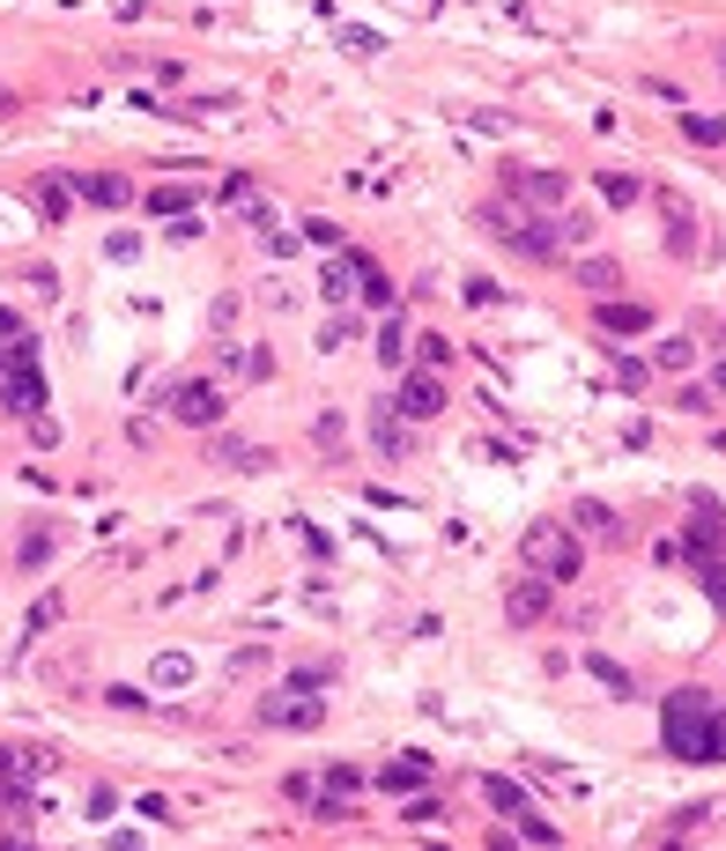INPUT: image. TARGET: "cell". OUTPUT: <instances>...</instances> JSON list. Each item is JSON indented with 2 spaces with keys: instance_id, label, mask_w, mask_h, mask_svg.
Here are the masks:
<instances>
[{
  "instance_id": "obj_1",
  "label": "cell",
  "mask_w": 726,
  "mask_h": 851,
  "mask_svg": "<svg viewBox=\"0 0 726 851\" xmlns=\"http://www.w3.org/2000/svg\"><path fill=\"white\" fill-rule=\"evenodd\" d=\"M660 740L675 763H726V704L712 689H675L660 704Z\"/></svg>"
},
{
  "instance_id": "obj_2",
  "label": "cell",
  "mask_w": 726,
  "mask_h": 851,
  "mask_svg": "<svg viewBox=\"0 0 726 851\" xmlns=\"http://www.w3.org/2000/svg\"><path fill=\"white\" fill-rule=\"evenodd\" d=\"M519 563H526V570H541L549 585H571L578 570H586V548H578V534H571V526L541 518V526H526V540H519Z\"/></svg>"
},
{
  "instance_id": "obj_3",
  "label": "cell",
  "mask_w": 726,
  "mask_h": 851,
  "mask_svg": "<svg viewBox=\"0 0 726 851\" xmlns=\"http://www.w3.org/2000/svg\"><path fill=\"white\" fill-rule=\"evenodd\" d=\"M0 408L15 414V422H30V414L45 408V378H38V348H30V334L8 348V370H0Z\"/></svg>"
},
{
  "instance_id": "obj_4",
  "label": "cell",
  "mask_w": 726,
  "mask_h": 851,
  "mask_svg": "<svg viewBox=\"0 0 726 851\" xmlns=\"http://www.w3.org/2000/svg\"><path fill=\"white\" fill-rule=\"evenodd\" d=\"M482 800L497 807L504 822H519V837H526V844H556V822H541V807L526 800V792H519L512 778H482Z\"/></svg>"
},
{
  "instance_id": "obj_5",
  "label": "cell",
  "mask_w": 726,
  "mask_h": 851,
  "mask_svg": "<svg viewBox=\"0 0 726 851\" xmlns=\"http://www.w3.org/2000/svg\"><path fill=\"white\" fill-rule=\"evenodd\" d=\"M164 408H171L186 430H215V422L230 414V400H223L215 386H201V378H186V386H171V400H164Z\"/></svg>"
},
{
  "instance_id": "obj_6",
  "label": "cell",
  "mask_w": 726,
  "mask_h": 851,
  "mask_svg": "<svg viewBox=\"0 0 726 851\" xmlns=\"http://www.w3.org/2000/svg\"><path fill=\"white\" fill-rule=\"evenodd\" d=\"M393 408L408 414V422H430V414H445V378H438V370H408L401 364V392H393Z\"/></svg>"
},
{
  "instance_id": "obj_7",
  "label": "cell",
  "mask_w": 726,
  "mask_h": 851,
  "mask_svg": "<svg viewBox=\"0 0 726 851\" xmlns=\"http://www.w3.org/2000/svg\"><path fill=\"white\" fill-rule=\"evenodd\" d=\"M326 718V704H312V696H304V689H275V696H267V704H260V726H319Z\"/></svg>"
},
{
  "instance_id": "obj_8",
  "label": "cell",
  "mask_w": 726,
  "mask_h": 851,
  "mask_svg": "<svg viewBox=\"0 0 726 851\" xmlns=\"http://www.w3.org/2000/svg\"><path fill=\"white\" fill-rule=\"evenodd\" d=\"M504 614H512L519 630H534V622L549 614V578H541V570H526V578L512 585V600H504Z\"/></svg>"
},
{
  "instance_id": "obj_9",
  "label": "cell",
  "mask_w": 726,
  "mask_h": 851,
  "mask_svg": "<svg viewBox=\"0 0 726 851\" xmlns=\"http://www.w3.org/2000/svg\"><path fill=\"white\" fill-rule=\"evenodd\" d=\"M719 548H726V511L712 496H697V511H690V556H719Z\"/></svg>"
},
{
  "instance_id": "obj_10",
  "label": "cell",
  "mask_w": 726,
  "mask_h": 851,
  "mask_svg": "<svg viewBox=\"0 0 726 851\" xmlns=\"http://www.w3.org/2000/svg\"><path fill=\"white\" fill-rule=\"evenodd\" d=\"M504 244H512V252H519V260H534V267H541V260H556V222H512V230H504Z\"/></svg>"
},
{
  "instance_id": "obj_11",
  "label": "cell",
  "mask_w": 726,
  "mask_h": 851,
  "mask_svg": "<svg viewBox=\"0 0 726 851\" xmlns=\"http://www.w3.org/2000/svg\"><path fill=\"white\" fill-rule=\"evenodd\" d=\"M371 444L386 452V460H408V414L393 408V400H378V408H371Z\"/></svg>"
},
{
  "instance_id": "obj_12",
  "label": "cell",
  "mask_w": 726,
  "mask_h": 851,
  "mask_svg": "<svg viewBox=\"0 0 726 851\" xmlns=\"http://www.w3.org/2000/svg\"><path fill=\"white\" fill-rule=\"evenodd\" d=\"M378 785H386V792H423L430 785V755H393V763H378Z\"/></svg>"
},
{
  "instance_id": "obj_13",
  "label": "cell",
  "mask_w": 726,
  "mask_h": 851,
  "mask_svg": "<svg viewBox=\"0 0 726 851\" xmlns=\"http://www.w3.org/2000/svg\"><path fill=\"white\" fill-rule=\"evenodd\" d=\"M75 193L97 200V208H126V200H134V186H126L119 170H75Z\"/></svg>"
},
{
  "instance_id": "obj_14",
  "label": "cell",
  "mask_w": 726,
  "mask_h": 851,
  "mask_svg": "<svg viewBox=\"0 0 726 851\" xmlns=\"http://www.w3.org/2000/svg\"><path fill=\"white\" fill-rule=\"evenodd\" d=\"M512 186H519L534 208H564V193H571V178H564V170H512Z\"/></svg>"
},
{
  "instance_id": "obj_15",
  "label": "cell",
  "mask_w": 726,
  "mask_h": 851,
  "mask_svg": "<svg viewBox=\"0 0 726 851\" xmlns=\"http://www.w3.org/2000/svg\"><path fill=\"white\" fill-rule=\"evenodd\" d=\"M30 785H38V755H23V748H0V800H23Z\"/></svg>"
},
{
  "instance_id": "obj_16",
  "label": "cell",
  "mask_w": 726,
  "mask_h": 851,
  "mask_svg": "<svg viewBox=\"0 0 726 851\" xmlns=\"http://www.w3.org/2000/svg\"><path fill=\"white\" fill-rule=\"evenodd\" d=\"M601 334H645L652 326V304H615V296H601Z\"/></svg>"
},
{
  "instance_id": "obj_17",
  "label": "cell",
  "mask_w": 726,
  "mask_h": 851,
  "mask_svg": "<svg viewBox=\"0 0 726 851\" xmlns=\"http://www.w3.org/2000/svg\"><path fill=\"white\" fill-rule=\"evenodd\" d=\"M660 216H667V252H690V244H697V216H690V200L660 193Z\"/></svg>"
},
{
  "instance_id": "obj_18",
  "label": "cell",
  "mask_w": 726,
  "mask_h": 851,
  "mask_svg": "<svg viewBox=\"0 0 726 851\" xmlns=\"http://www.w3.org/2000/svg\"><path fill=\"white\" fill-rule=\"evenodd\" d=\"M586 674L601 681V689H608V696H615V704H630V696H638V681H630L623 666H615V659H601V652H586Z\"/></svg>"
},
{
  "instance_id": "obj_19",
  "label": "cell",
  "mask_w": 726,
  "mask_h": 851,
  "mask_svg": "<svg viewBox=\"0 0 726 851\" xmlns=\"http://www.w3.org/2000/svg\"><path fill=\"white\" fill-rule=\"evenodd\" d=\"M601 200H608V208H638V200H645V186H638L630 170H601Z\"/></svg>"
},
{
  "instance_id": "obj_20",
  "label": "cell",
  "mask_w": 726,
  "mask_h": 851,
  "mask_svg": "<svg viewBox=\"0 0 726 851\" xmlns=\"http://www.w3.org/2000/svg\"><path fill=\"white\" fill-rule=\"evenodd\" d=\"M149 216H164V222L193 216V193H186V186H156V193H149Z\"/></svg>"
},
{
  "instance_id": "obj_21",
  "label": "cell",
  "mask_w": 726,
  "mask_h": 851,
  "mask_svg": "<svg viewBox=\"0 0 726 851\" xmlns=\"http://www.w3.org/2000/svg\"><path fill=\"white\" fill-rule=\"evenodd\" d=\"M38 208H45V216L60 222L67 208H75V186H67V178H38Z\"/></svg>"
},
{
  "instance_id": "obj_22",
  "label": "cell",
  "mask_w": 726,
  "mask_h": 851,
  "mask_svg": "<svg viewBox=\"0 0 726 851\" xmlns=\"http://www.w3.org/2000/svg\"><path fill=\"white\" fill-rule=\"evenodd\" d=\"M578 282H586L593 296H608V290H623V267H615V260H586V267H578Z\"/></svg>"
},
{
  "instance_id": "obj_23",
  "label": "cell",
  "mask_w": 726,
  "mask_h": 851,
  "mask_svg": "<svg viewBox=\"0 0 726 851\" xmlns=\"http://www.w3.org/2000/svg\"><path fill=\"white\" fill-rule=\"evenodd\" d=\"M319 296H326V304H349V296H356V267H349V260H334V267H326Z\"/></svg>"
},
{
  "instance_id": "obj_24",
  "label": "cell",
  "mask_w": 726,
  "mask_h": 851,
  "mask_svg": "<svg viewBox=\"0 0 726 851\" xmlns=\"http://www.w3.org/2000/svg\"><path fill=\"white\" fill-rule=\"evenodd\" d=\"M378 364H393V370L408 364V326H401V318H386V334H378Z\"/></svg>"
},
{
  "instance_id": "obj_25",
  "label": "cell",
  "mask_w": 726,
  "mask_h": 851,
  "mask_svg": "<svg viewBox=\"0 0 726 851\" xmlns=\"http://www.w3.org/2000/svg\"><path fill=\"white\" fill-rule=\"evenodd\" d=\"M682 134H690V141H704V148H726V119H704V112H690V119H682Z\"/></svg>"
},
{
  "instance_id": "obj_26",
  "label": "cell",
  "mask_w": 726,
  "mask_h": 851,
  "mask_svg": "<svg viewBox=\"0 0 726 851\" xmlns=\"http://www.w3.org/2000/svg\"><path fill=\"white\" fill-rule=\"evenodd\" d=\"M415 364H423V370H445L452 364V340L445 334H423V340H415Z\"/></svg>"
},
{
  "instance_id": "obj_27",
  "label": "cell",
  "mask_w": 726,
  "mask_h": 851,
  "mask_svg": "<svg viewBox=\"0 0 726 851\" xmlns=\"http://www.w3.org/2000/svg\"><path fill=\"white\" fill-rule=\"evenodd\" d=\"M326 792L356 800V792H364V770H356V763H334V770H326Z\"/></svg>"
},
{
  "instance_id": "obj_28",
  "label": "cell",
  "mask_w": 726,
  "mask_h": 851,
  "mask_svg": "<svg viewBox=\"0 0 726 851\" xmlns=\"http://www.w3.org/2000/svg\"><path fill=\"white\" fill-rule=\"evenodd\" d=\"M52 622H60V592H45L38 608H30V622H23V637H45Z\"/></svg>"
},
{
  "instance_id": "obj_29",
  "label": "cell",
  "mask_w": 726,
  "mask_h": 851,
  "mask_svg": "<svg viewBox=\"0 0 726 851\" xmlns=\"http://www.w3.org/2000/svg\"><path fill=\"white\" fill-rule=\"evenodd\" d=\"M312 822H326V829H341V822H356V807H341V792H326V800L312 807Z\"/></svg>"
},
{
  "instance_id": "obj_30",
  "label": "cell",
  "mask_w": 726,
  "mask_h": 851,
  "mask_svg": "<svg viewBox=\"0 0 726 851\" xmlns=\"http://www.w3.org/2000/svg\"><path fill=\"white\" fill-rule=\"evenodd\" d=\"M52 556V534H23V548H15V563H23V570H38V563Z\"/></svg>"
},
{
  "instance_id": "obj_31",
  "label": "cell",
  "mask_w": 726,
  "mask_h": 851,
  "mask_svg": "<svg viewBox=\"0 0 726 851\" xmlns=\"http://www.w3.org/2000/svg\"><path fill=\"white\" fill-rule=\"evenodd\" d=\"M697 364V348H690V340H667V348H660V370H690Z\"/></svg>"
},
{
  "instance_id": "obj_32",
  "label": "cell",
  "mask_w": 726,
  "mask_h": 851,
  "mask_svg": "<svg viewBox=\"0 0 726 851\" xmlns=\"http://www.w3.org/2000/svg\"><path fill=\"white\" fill-rule=\"evenodd\" d=\"M578 526H593V534H615V511H608V504H578Z\"/></svg>"
},
{
  "instance_id": "obj_33",
  "label": "cell",
  "mask_w": 726,
  "mask_h": 851,
  "mask_svg": "<svg viewBox=\"0 0 726 851\" xmlns=\"http://www.w3.org/2000/svg\"><path fill=\"white\" fill-rule=\"evenodd\" d=\"M460 296H467V304H497V282H490V274H467V290H460Z\"/></svg>"
},
{
  "instance_id": "obj_34",
  "label": "cell",
  "mask_w": 726,
  "mask_h": 851,
  "mask_svg": "<svg viewBox=\"0 0 726 851\" xmlns=\"http://www.w3.org/2000/svg\"><path fill=\"white\" fill-rule=\"evenodd\" d=\"M104 704H112V711H149V696H141V689H112Z\"/></svg>"
},
{
  "instance_id": "obj_35",
  "label": "cell",
  "mask_w": 726,
  "mask_h": 851,
  "mask_svg": "<svg viewBox=\"0 0 726 851\" xmlns=\"http://www.w3.org/2000/svg\"><path fill=\"white\" fill-rule=\"evenodd\" d=\"M341 45H349V52H364V60H371V52H378V30H341Z\"/></svg>"
},
{
  "instance_id": "obj_36",
  "label": "cell",
  "mask_w": 726,
  "mask_h": 851,
  "mask_svg": "<svg viewBox=\"0 0 726 851\" xmlns=\"http://www.w3.org/2000/svg\"><path fill=\"white\" fill-rule=\"evenodd\" d=\"M0 334H8V340H23V318H15V312H0Z\"/></svg>"
},
{
  "instance_id": "obj_37",
  "label": "cell",
  "mask_w": 726,
  "mask_h": 851,
  "mask_svg": "<svg viewBox=\"0 0 726 851\" xmlns=\"http://www.w3.org/2000/svg\"><path fill=\"white\" fill-rule=\"evenodd\" d=\"M0 112H15V97H8V90H0Z\"/></svg>"
},
{
  "instance_id": "obj_38",
  "label": "cell",
  "mask_w": 726,
  "mask_h": 851,
  "mask_svg": "<svg viewBox=\"0 0 726 851\" xmlns=\"http://www.w3.org/2000/svg\"><path fill=\"white\" fill-rule=\"evenodd\" d=\"M0 370H8V348H0Z\"/></svg>"
}]
</instances>
